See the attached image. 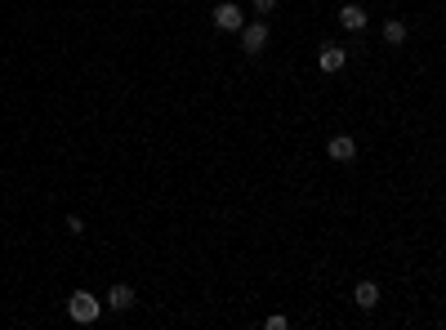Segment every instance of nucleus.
Returning <instances> with one entry per match:
<instances>
[{
  "label": "nucleus",
  "instance_id": "1",
  "mask_svg": "<svg viewBox=\"0 0 446 330\" xmlns=\"http://www.w3.org/2000/svg\"><path fill=\"white\" fill-rule=\"evenodd\" d=\"M99 313H103V304L90 295V290H76V295L68 299V317H72V322H81V326L99 322Z\"/></svg>",
  "mask_w": 446,
  "mask_h": 330
},
{
  "label": "nucleus",
  "instance_id": "2",
  "mask_svg": "<svg viewBox=\"0 0 446 330\" xmlns=\"http://www.w3.org/2000/svg\"><path fill=\"white\" fill-rule=\"evenodd\" d=\"M210 18H214V27H219V32H241V27H245V14L236 5H219Z\"/></svg>",
  "mask_w": 446,
  "mask_h": 330
},
{
  "label": "nucleus",
  "instance_id": "3",
  "mask_svg": "<svg viewBox=\"0 0 446 330\" xmlns=\"http://www.w3.org/2000/svg\"><path fill=\"white\" fill-rule=\"evenodd\" d=\"M263 45H268V27H263V23H245L241 27V50L245 54H259Z\"/></svg>",
  "mask_w": 446,
  "mask_h": 330
},
{
  "label": "nucleus",
  "instance_id": "4",
  "mask_svg": "<svg viewBox=\"0 0 446 330\" xmlns=\"http://www.w3.org/2000/svg\"><path fill=\"white\" fill-rule=\"evenodd\" d=\"M344 63H348V50H339V45H321V54H317L321 72H344Z\"/></svg>",
  "mask_w": 446,
  "mask_h": 330
},
{
  "label": "nucleus",
  "instance_id": "5",
  "mask_svg": "<svg viewBox=\"0 0 446 330\" xmlns=\"http://www.w3.org/2000/svg\"><path fill=\"white\" fill-rule=\"evenodd\" d=\"M326 152H330V161H344V165H348V161H357V143H353L348 134H335Z\"/></svg>",
  "mask_w": 446,
  "mask_h": 330
},
{
  "label": "nucleus",
  "instance_id": "6",
  "mask_svg": "<svg viewBox=\"0 0 446 330\" xmlns=\"http://www.w3.org/2000/svg\"><path fill=\"white\" fill-rule=\"evenodd\" d=\"M108 308H112V313H125V308H134V290H130V286H112V290H108Z\"/></svg>",
  "mask_w": 446,
  "mask_h": 330
},
{
  "label": "nucleus",
  "instance_id": "7",
  "mask_svg": "<svg viewBox=\"0 0 446 330\" xmlns=\"http://www.w3.org/2000/svg\"><path fill=\"white\" fill-rule=\"evenodd\" d=\"M353 299H357V308H366V313H371V308L379 304V286H375V281H357Z\"/></svg>",
  "mask_w": 446,
  "mask_h": 330
},
{
  "label": "nucleus",
  "instance_id": "8",
  "mask_svg": "<svg viewBox=\"0 0 446 330\" xmlns=\"http://www.w3.org/2000/svg\"><path fill=\"white\" fill-rule=\"evenodd\" d=\"M339 23H344L348 32H362V27H366V9L362 5H344V9H339Z\"/></svg>",
  "mask_w": 446,
  "mask_h": 330
},
{
  "label": "nucleus",
  "instance_id": "9",
  "mask_svg": "<svg viewBox=\"0 0 446 330\" xmlns=\"http://www.w3.org/2000/svg\"><path fill=\"white\" fill-rule=\"evenodd\" d=\"M384 41H388V45H402V41H406V23L388 18V23H384Z\"/></svg>",
  "mask_w": 446,
  "mask_h": 330
},
{
  "label": "nucleus",
  "instance_id": "10",
  "mask_svg": "<svg viewBox=\"0 0 446 330\" xmlns=\"http://www.w3.org/2000/svg\"><path fill=\"white\" fill-rule=\"evenodd\" d=\"M263 326H268V330H286L290 322H286V317H281V313H272V317H268V322H263Z\"/></svg>",
  "mask_w": 446,
  "mask_h": 330
},
{
  "label": "nucleus",
  "instance_id": "11",
  "mask_svg": "<svg viewBox=\"0 0 446 330\" xmlns=\"http://www.w3.org/2000/svg\"><path fill=\"white\" fill-rule=\"evenodd\" d=\"M68 232H72V237H81V232H85V223H81V214H72V219H68Z\"/></svg>",
  "mask_w": 446,
  "mask_h": 330
},
{
  "label": "nucleus",
  "instance_id": "12",
  "mask_svg": "<svg viewBox=\"0 0 446 330\" xmlns=\"http://www.w3.org/2000/svg\"><path fill=\"white\" fill-rule=\"evenodd\" d=\"M254 9H259V14H268V9H277V0H254Z\"/></svg>",
  "mask_w": 446,
  "mask_h": 330
}]
</instances>
